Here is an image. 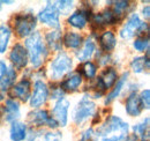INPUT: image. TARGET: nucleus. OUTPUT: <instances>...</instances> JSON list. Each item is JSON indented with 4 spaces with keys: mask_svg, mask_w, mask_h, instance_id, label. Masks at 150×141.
Wrapping results in <instances>:
<instances>
[{
    "mask_svg": "<svg viewBox=\"0 0 150 141\" xmlns=\"http://www.w3.org/2000/svg\"><path fill=\"white\" fill-rule=\"evenodd\" d=\"M24 48L28 53L29 61L34 68H39L45 59L47 58L49 50L45 45V42L43 39V36L39 31H35L34 34L27 37L24 42Z\"/></svg>",
    "mask_w": 150,
    "mask_h": 141,
    "instance_id": "1",
    "label": "nucleus"
},
{
    "mask_svg": "<svg viewBox=\"0 0 150 141\" xmlns=\"http://www.w3.org/2000/svg\"><path fill=\"white\" fill-rule=\"evenodd\" d=\"M129 125L119 116H110L105 122L99 125L95 132V138H103L109 135H128Z\"/></svg>",
    "mask_w": 150,
    "mask_h": 141,
    "instance_id": "2",
    "label": "nucleus"
},
{
    "mask_svg": "<svg viewBox=\"0 0 150 141\" xmlns=\"http://www.w3.org/2000/svg\"><path fill=\"white\" fill-rule=\"evenodd\" d=\"M73 68V59L66 52H60L53 58L49 66V75L52 80H60L71 73Z\"/></svg>",
    "mask_w": 150,
    "mask_h": 141,
    "instance_id": "3",
    "label": "nucleus"
},
{
    "mask_svg": "<svg viewBox=\"0 0 150 141\" xmlns=\"http://www.w3.org/2000/svg\"><path fill=\"white\" fill-rule=\"evenodd\" d=\"M37 19L31 13H20L13 19V29L21 38H27L35 33Z\"/></svg>",
    "mask_w": 150,
    "mask_h": 141,
    "instance_id": "4",
    "label": "nucleus"
},
{
    "mask_svg": "<svg viewBox=\"0 0 150 141\" xmlns=\"http://www.w3.org/2000/svg\"><path fill=\"white\" fill-rule=\"evenodd\" d=\"M96 103L91 98H89V96H83L77 104L74 106L73 111H72V119L75 123V125H82L84 124L89 118L94 117L96 113Z\"/></svg>",
    "mask_w": 150,
    "mask_h": 141,
    "instance_id": "5",
    "label": "nucleus"
},
{
    "mask_svg": "<svg viewBox=\"0 0 150 141\" xmlns=\"http://www.w3.org/2000/svg\"><path fill=\"white\" fill-rule=\"evenodd\" d=\"M144 31L146 34H148L149 31L148 23L143 22L139 16V14L133 13L120 29V37L122 39H131L135 35L144 36Z\"/></svg>",
    "mask_w": 150,
    "mask_h": 141,
    "instance_id": "6",
    "label": "nucleus"
},
{
    "mask_svg": "<svg viewBox=\"0 0 150 141\" xmlns=\"http://www.w3.org/2000/svg\"><path fill=\"white\" fill-rule=\"evenodd\" d=\"M38 21L52 29H59L61 23H60V14L57 9L56 5L52 2H47L46 6L39 11L37 15Z\"/></svg>",
    "mask_w": 150,
    "mask_h": 141,
    "instance_id": "7",
    "label": "nucleus"
},
{
    "mask_svg": "<svg viewBox=\"0 0 150 141\" xmlns=\"http://www.w3.org/2000/svg\"><path fill=\"white\" fill-rule=\"evenodd\" d=\"M49 95H50V90L47 85L43 80L38 79L34 83V91L29 98V104L33 109H39L43 104L46 103Z\"/></svg>",
    "mask_w": 150,
    "mask_h": 141,
    "instance_id": "8",
    "label": "nucleus"
},
{
    "mask_svg": "<svg viewBox=\"0 0 150 141\" xmlns=\"http://www.w3.org/2000/svg\"><path fill=\"white\" fill-rule=\"evenodd\" d=\"M8 58H9V61L12 64V67L18 70L25 68L28 63H29L27 50H25L24 45H22L21 43H16L12 46V50L9 52Z\"/></svg>",
    "mask_w": 150,
    "mask_h": 141,
    "instance_id": "9",
    "label": "nucleus"
},
{
    "mask_svg": "<svg viewBox=\"0 0 150 141\" xmlns=\"http://www.w3.org/2000/svg\"><path fill=\"white\" fill-rule=\"evenodd\" d=\"M31 96V82L28 78H23L11 88V98L19 100L21 102L25 103L29 102Z\"/></svg>",
    "mask_w": 150,
    "mask_h": 141,
    "instance_id": "10",
    "label": "nucleus"
},
{
    "mask_svg": "<svg viewBox=\"0 0 150 141\" xmlns=\"http://www.w3.org/2000/svg\"><path fill=\"white\" fill-rule=\"evenodd\" d=\"M69 109H71V102L67 98H61L59 101H57L54 106L52 108V116L57 120V123L59 124V126L65 127L68 124V113H69Z\"/></svg>",
    "mask_w": 150,
    "mask_h": 141,
    "instance_id": "11",
    "label": "nucleus"
},
{
    "mask_svg": "<svg viewBox=\"0 0 150 141\" xmlns=\"http://www.w3.org/2000/svg\"><path fill=\"white\" fill-rule=\"evenodd\" d=\"M89 20H90V11H89V8H81V9H77V11L73 12L68 16L67 22L74 29L82 30V29H84L87 27Z\"/></svg>",
    "mask_w": 150,
    "mask_h": 141,
    "instance_id": "12",
    "label": "nucleus"
},
{
    "mask_svg": "<svg viewBox=\"0 0 150 141\" xmlns=\"http://www.w3.org/2000/svg\"><path fill=\"white\" fill-rule=\"evenodd\" d=\"M90 21H91L93 27H96L97 29H100L105 26L117 23L119 20L113 14L112 9H105L102 13H97V14H94L93 16H90Z\"/></svg>",
    "mask_w": 150,
    "mask_h": 141,
    "instance_id": "13",
    "label": "nucleus"
},
{
    "mask_svg": "<svg viewBox=\"0 0 150 141\" xmlns=\"http://www.w3.org/2000/svg\"><path fill=\"white\" fill-rule=\"evenodd\" d=\"M4 116H5L6 122L8 123L19 120V118L21 117V108H20V103L16 100L9 97L5 101Z\"/></svg>",
    "mask_w": 150,
    "mask_h": 141,
    "instance_id": "14",
    "label": "nucleus"
},
{
    "mask_svg": "<svg viewBox=\"0 0 150 141\" xmlns=\"http://www.w3.org/2000/svg\"><path fill=\"white\" fill-rule=\"evenodd\" d=\"M83 82V78L79 72H72L69 74H67V76L65 78V80L61 82L60 87L62 90L66 93H74L76 90H79L80 87L82 86Z\"/></svg>",
    "mask_w": 150,
    "mask_h": 141,
    "instance_id": "15",
    "label": "nucleus"
},
{
    "mask_svg": "<svg viewBox=\"0 0 150 141\" xmlns=\"http://www.w3.org/2000/svg\"><path fill=\"white\" fill-rule=\"evenodd\" d=\"M81 46L82 48H80L76 51V59L81 63L88 61L96 52V42L93 39V37H88Z\"/></svg>",
    "mask_w": 150,
    "mask_h": 141,
    "instance_id": "16",
    "label": "nucleus"
},
{
    "mask_svg": "<svg viewBox=\"0 0 150 141\" xmlns=\"http://www.w3.org/2000/svg\"><path fill=\"white\" fill-rule=\"evenodd\" d=\"M125 111L129 117H139L142 112V108L139 101V96L135 91L131 93L125 101Z\"/></svg>",
    "mask_w": 150,
    "mask_h": 141,
    "instance_id": "17",
    "label": "nucleus"
},
{
    "mask_svg": "<svg viewBox=\"0 0 150 141\" xmlns=\"http://www.w3.org/2000/svg\"><path fill=\"white\" fill-rule=\"evenodd\" d=\"M28 135V127L22 122H13L9 127V139L11 141H25Z\"/></svg>",
    "mask_w": 150,
    "mask_h": 141,
    "instance_id": "18",
    "label": "nucleus"
},
{
    "mask_svg": "<svg viewBox=\"0 0 150 141\" xmlns=\"http://www.w3.org/2000/svg\"><path fill=\"white\" fill-rule=\"evenodd\" d=\"M45 45L46 48H49L52 51H61L62 49V36H61V31L60 30H52L49 31L45 38H44Z\"/></svg>",
    "mask_w": 150,
    "mask_h": 141,
    "instance_id": "19",
    "label": "nucleus"
},
{
    "mask_svg": "<svg viewBox=\"0 0 150 141\" xmlns=\"http://www.w3.org/2000/svg\"><path fill=\"white\" fill-rule=\"evenodd\" d=\"M99 45L103 52H112L117 46V36L111 30L102 33V35L99 36Z\"/></svg>",
    "mask_w": 150,
    "mask_h": 141,
    "instance_id": "20",
    "label": "nucleus"
},
{
    "mask_svg": "<svg viewBox=\"0 0 150 141\" xmlns=\"http://www.w3.org/2000/svg\"><path fill=\"white\" fill-rule=\"evenodd\" d=\"M98 80L102 83V86L104 87V89L112 88L115 85V82L118 81V72L114 67H106L102 72Z\"/></svg>",
    "mask_w": 150,
    "mask_h": 141,
    "instance_id": "21",
    "label": "nucleus"
},
{
    "mask_svg": "<svg viewBox=\"0 0 150 141\" xmlns=\"http://www.w3.org/2000/svg\"><path fill=\"white\" fill-rule=\"evenodd\" d=\"M49 118H50L49 111L47 110H42V109H36V110L31 111L28 115V122L33 126H37V127L45 126Z\"/></svg>",
    "mask_w": 150,
    "mask_h": 141,
    "instance_id": "22",
    "label": "nucleus"
},
{
    "mask_svg": "<svg viewBox=\"0 0 150 141\" xmlns=\"http://www.w3.org/2000/svg\"><path fill=\"white\" fill-rule=\"evenodd\" d=\"M127 78H128V73H124V74L121 75V78L118 79V81H117L115 85L113 86L112 90L108 94V96H106V98H105V104H106V105L111 104L117 97H119V95L121 94L122 89H124L125 85H126Z\"/></svg>",
    "mask_w": 150,
    "mask_h": 141,
    "instance_id": "23",
    "label": "nucleus"
},
{
    "mask_svg": "<svg viewBox=\"0 0 150 141\" xmlns=\"http://www.w3.org/2000/svg\"><path fill=\"white\" fill-rule=\"evenodd\" d=\"M62 44L68 49H73V50L80 49L81 45L83 44V37L79 33L67 31L62 38Z\"/></svg>",
    "mask_w": 150,
    "mask_h": 141,
    "instance_id": "24",
    "label": "nucleus"
},
{
    "mask_svg": "<svg viewBox=\"0 0 150 141\" xmlns=\"http://www.w3.org/2000/svg\"><path fill=\"white\" fill-rule=\"evenodd\" d=\"M149 52L147 51L146 57H134L131 61V70L135 74H141L149 68Z\"/></svg>",
    "mask_w": 150,
    "mask_h": 141,
    "instance_id": "25",
    "label": "nucleus"
},
{
    "mask_svg": "<svg viewBox=\"0 0 150 141\" xmlns=\"http://www.w3.org/2000/svg\"><path fill=\"white\" fill-rule=\"evenodd\" d=\"M16 79H18L16 70H14L13 67H8V70H7L6 75L0 80V91H2V93L8 91L9 89L14 86Z\"/></svg>",
    "mask_w": 150,
    "mask_h": 141,
    "instance_id": "26",
    "label": "nucleus"
},
{
    "mask_svg": "<svg viewBox=\"0 0 150 141\" xmlns=\"http://www.w3.org/2000/svg\"><path fill=\"white\" fill-rule=\"evenodd\" d=\"M77 72L82 75V78L84 76L88 80H93L96 76V74H97V66H96L95 63L88 60V61L82 63L81 66H79V70Z\"/></svg>",
    "mask_w": 150,
    "mask_h": 141,
    "instance_id": "27",
    "label": "nucleus"
},
{
    "mask_svg": "<svg viewBox=\"0 0 150 141\" xmlns=\"http://www.w3.org/2000/svg\"><path fill=\"white\" fill-rule=\"evenodd\" d=\"M12 37V30L8 26L0 27V54L6 52Z\"/></svg>",
    "mask_w": 150,
    "mask_h": 141,
    "instance_id": "28",
    "label": "nucleus"
},
{
    "mask_svg": "<svg viewBox=\"0 0 150 141\" xmlns=\"http://www.w3.org/2000/svg\"><path fill=\"white\" fill-rule=\"evenodd\" d=\"M134 134L139 137V139H149V117H146L141 123L136 124L133 127Z\"/></svg>",
    "mask_w": 150,
    "mask_h": 141,
    "instance_id": "29",
    "label": "nucleus"
},
{
    "mask_svg": "<svg viewBox=\"0 0 150 141\" xmlns=\"http://www.w3.org/2000/svg\"><path fill=\"white\" fill-rule=\"evenodd\" d=\"M129 7H131L129 1H125V0H122V1H115L114 5H113L112 12L113 14L117 16L118 20H121V19L126 15V13L128 12Z\"/></svg>",
    "mask_w": 150,
    "mask_h": 141,
    "instance_id": "30",
    "label": "nucleus"
},
{
    "mask_svg": "<svg viewBox=\"0 0 150 141\" xmlns=\"http://www.w3.org/2000/svg\"><path fill=\"white\" fill-rule=\"evenodd\" d=\"M133 48L137 52H144L149 49V36H137L133 42Z\"/></svg>",
    "mask_w": 150,
    "mask_h": 141,
    "instance_id": "31",
    "label": "nucleus"
},
{
    "mask_svg": "<svg viewBox=\"0 0 150 141\" xmlns=\"http://www.w3.org/2000/svg\"><path fill=\"white\" fill-rule=\"evenodd\" d=\"M57 9L59 12V14H62V15H68L71 14V12L73 11L74 8V1H66V0H62V1H56L54 2Z\"/></svg>",
    "mask_w": 150,
    "mask_h": 141,
    "instance_id": "32",
    "label": "nucleus"
},
{
    "mask_svg": "<svg viewBox=\"0 0 150 141\" xmlns=\"http://www.w3.org/2000/svg\"><path fill=\"white\" fill-rule=\"evenodd\" d=\"M139 96V101H140V104L142 110L146 109V110H149L150 108V90L149 89H143Z\"/></svg>",
    "mask_w": 150,
    "mask_h": 141,
    "instance_id": "33",
    "label": "nucleus"
},
{
    "mask_svg": "<svg viewBox=\"0 0 150 141\" xmlns=\"http://www.w3.org/2000/svg\"><path fill=\"white\" fill-rule=\"evenodd\" d=\"M64 96H65V91L62 90V88L60 87V86H57V87H53V88L51 89V94L49 95V97L51 98V100H53V101H59V100H61V98H64Z\"/></svg>",
    "mask_w": 150,
    "mask_h": 141,
    "instance_id": "34",
    "label": "nucleus"
},
{
    "mask_svg": "<svg viewBox=\"0 0 150 141\" xmlns=\"http://www.w3.org/2000/svg\"><path fill=\"white\" fill-rule=\"evenodd\" d=\"M62 140V134L58 131H51V132H46L44 134L43 141H61Z\"/></svg>",
    "mask_w": 150,
    "mask_h": 141,
    "instance_id": "35",
    "label": "nucleus"
},
{
    "mask_svg": "<svg viewBox=\"0 0 150 141\" xmlns=\"http://www.w3.org/2000/svg\"><path fill=\"white\" fill-rule=\"evenodd\" d=\"M77 141H95V131L93 128H87Z\"/></svg>",
    "mask_w": 150,
    "mask_h": 141,
    "instance_id": "36",
    "label": "nucleus"
},
{
    "mask_svg": "<svg viewBox=\"0 0 150 141\" xmlns=\"http://www.w3.org/2000/svg\"><path fill=\"white\" fill-rule=\"evenodd\" d=\"M110 59H111V57H110V54L106 52H102L97 53V63L99 64V65H102V66H105V65H108L109 63H110Z\"/></svg>",
    "mask_w": 150,
    "mask_h": 141,
    "instance_id": "37",
    "label": "nucleus"
},
{
    "mask_svg": "<svg viewBox=\"0 0 150 141\" xmlns=\"http://www.w3.org/2000/svg\"><path fill=\"white\" fill-rule=\"evenodd\" d=\"M7 70H8V66H7V64H6L5 61L0 60V80L6 75Z\"/></svg>",
    "mask_w": 150,
    "mask_h": 141,
    "instance_id": "38",
    "label": "nucleus"
},
{
    "mask_svg": "<svg viewBox=\"0 0 150 141\" xmlns=\"http://www.w3.org/2000/svg\"><path fill=\"white\" fill-rule=\"evenodd\" d=\"M46 125H47L50 128H52V130H56V128L59 127V124L57 123L56 119H54L53 117H51V116H50V118H49V120H47Z\"/></svg>",
    "mask_w": 150,
    "mask_h": 141,
    "instance_id": "39",
    "label": "nucleus"
},
{
    "mask_svg": "<svg viewBox=\"0 0 150 141\" xmlns=\"http://www.w3.org/2000/svg\"><path fill=\"white\" fill-rule=\"evenodd\" d=\"M142 16L146 19V20H148L150 16V6L149 5H147V6H144L143 8H142Z\"/></svg>",
    "mask_w": 150,
    "mask_h": 141,
    "instance_id": "40",
    "label": "nucleus"
},
{
    "mask_svg": "<svg viewBox=\"0 0 150 141\" xmlns=\"http://www.w3.org/2000/svg\"><path fill=\"white\" fill-rule=\"evenodd\" d=\"M125 141H140V139H139V137L135 135V134H128Z\"/></svg>",
    "mask_w": 150,
    "mask_h": 141,
    "instance_id": "41",
    "label": "nucleus"
},
{
    "mask_svg": "<svg viewBox=\"0 0 150 141\" xmlns=\"http://www.w3.org/2000/svg\"><path fill=\"white\" fill-rule=\"evenodd\" d=\"M5 100V95H4V93L2 91H0V102L1 101H4Z\"/></svg>",
    "mask_w": 150,
    "mask_h": 141,
    "instance_id": "42",
    "label": "nucleus"
},
{
    "mask_svg": "<svg viewBox=\"0 0 150 141\" xmlns=\"http://www.w3.org/2000/svg\"><path fill=\"white\" fill-rule=\"evenodd\" d=\"M1 8H2V5H1V1H0V11H1Z\"/></svg>",
    "mask_w": 150,
    "mask_h": 141,
    "instance_id": "43",
    "label": "nucleus"
}]
</instances>
